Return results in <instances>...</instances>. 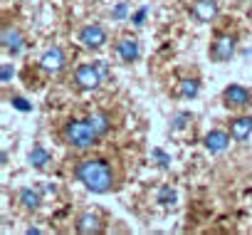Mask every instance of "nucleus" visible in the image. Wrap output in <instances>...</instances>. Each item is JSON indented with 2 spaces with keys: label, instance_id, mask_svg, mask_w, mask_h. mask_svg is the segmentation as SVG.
<instances>
[{
  "label": "nucleus",
  "instance_id": "obj_23",
  "mask_svg": "<svg viewBox=\"0 0 252 235\" xmlns=\"http://www.w3.org/2000/svg\"><path fill=\"white\" fill-rule=\"evenodd\" d=\"M144 18H146V8H141V10L134 15V25H141V23H144Z\"/></svg>",
  "mask_w": 252,
  "mask_h": 235
},
{
  "label": "nucleus",
  "instance_id": "obj_6",
  "mask_svg": "<svg viewBox=\"0 0 252 235\" xmlns=\"http://www.w3.org/2000/svg\"><path fill=\"white\" fill-rule=\"evenodd\" d=\"M64 65H67V55H64V50H62L60 45H52V47L45 50L42 57H40V69L47 72V74H57V72H62Z\"/></svg>",
  "mask_w": 252,
  "mask_h": 235
},
{
  "label": "nucleus",
  "instance_id": "obj_14",
  "mask_svg": "<svg viewBox=\"0 0 252 235\" xmlns=\"http://www.w3.org/2000/svg\"><path fill=\"white\" fill-rule=\"evenodd\" d=\"M87 122H89V127L94 129V134L101 139L106 132H109V127H111V119H109V114L106 111H92L89 116H87Z\"/></svg>",
  "mask_w": 252,
  "mask_h": 235
},
{
  "label": "nucleus",
  "instance_id": "obj_20",
  "mask_svg": "<svg viewBox=\"0 0 252 235\" xmlns=\"http://www.w3.org/2000/svg\"><path fill=\"white\" fill-rule=\"evenodd\" d=\"M126 13H129V5H126V3H116V8L111 10V20H121V18H126Z\"/></svg>",
  "mask_w": 252,
  "mask_h": 235
},
{
  "label": "nucleus",
  "instance_id": "obj_17",
  "mask_svg": "<svg viewBox=\"0 0 252 235\" xmlns=\"http://www.w3.org/2000/svg\"><path fill=\"white\" fill-rule=\"evenodd\" d=\"M28 161H30L35 168H45V166L50 164V154H47V149H45V146L35 144V146L30 149V154H28Z\"/></svg>",
  "mask_w": 252,
  "mask_h": 235
},
{
  "label": "nucleus",
  "instance_id": "obj_4",
  "mask_svg": "<svg viewBox=\"0 0 252 235\" xmlns=\"http://www.w3.org/2000/svg\"><path fill=\"white\" fill-rule=\"evenodd\" d=\"M101 82H104V77H101L96 62H84L74 69V84L79 92H94V89H99Z\"/></svg>",
  "mask_w": 252,
  "mask_h": 235
},
{
  "label": "nucleus",
  "instance_id": "obj_3",
  "mask_svg": "<svg viewBox=\"0 0 252 235\" xmlns=\"http://www.w3.org/2000/svg\"><path fill=\"white\" fill-rule=\"evenodd\" d=\"M235 47H237V37L230 33H218L208 47V55L213 62H230L235 57Z\"/></svg>",
  "mask_w": 252,
  "mask_h": 235
},
{
  "label": "nucleus",
  "instance_id": "obj_1",
  "mask_svg": "<svg viewBox=\"0 0 252 235\" xmlns=\"http://www.w3.org/2000/svg\"><path fill=\"white\" fill-rule=\"evenodd\" d=\"M74 176L92 193H109L114 188V168L104 159H82L74 166Z\"/></svg>",
  "mask_w": 252,
  "mask_h": 235
},
{
  "label": "nucleus",
  "instance_id": "obj_15",
  "mask_svg": "<svg viewBox=\"0 0 252 235\" xmlns=\"http://www.w3.org/2000/svg\"><path fill=\"white\" fill-rule=\"evenodd\" d=\"M198 92H200V82L195 77H183L178 82V97L181 99H193V97H198Z\"/></svg>",
  "mask_w": 252,
  "mask_h": 235
},
{
  "label": "nucleus",
  "instance_id": "obj_8",
  "mask_svg": "<svg viewBox=\"0 0 252 235\" xmlns=\"http://www.w3.org/2000/svg\"><path fill=\"white\" fill-rule=\"evenodd\" d=\"M0 42H3V50L13 57H18L25 47V37L20 33V28L15 25H3V33H0Z\"/></svg>",
  "mask_w": 252,
  "mask_h": 235
},
{
  "label": "nucleus",
  "instance_id": "obj_13",
  "mask_svg": "<svg viewBox=\"0 0 252 235\" xmlns=\"http://www.w3.org/2000/svg\"><path fill=\"white\" fill-rule=\"evenodd\" d=\"M250 134H252V116L242 114L230 122V136L235 141H245V139H250Z\"/></svg>",
  "mask_w": 252,
  "mask_h": 235
},
{
  "label": "nucleus",
  "instance_id": "obj_11",
  "mask_svg": "<svg viewBox=\"0 0 252 235\" xmlns=\"http://www.w3.org/2000/svg\"><path fill=\"white\" fill-rule=\"evenodd\" d=\"M74 230L82 233V235H96V233L104 230V225H101V218H99L96 213L84 210V213H79V218H77V223H74Z\"/></svg>",
  "mask_w": 252,
  "mask_h": 235
},
{
  "label": "nucleus",
  "instance_id": "obj_16",
  "mask_svg": "<svg viewBox=\"0 0 252 235\" xmlns=\"http://www.w3.org/2000/svg\"><path fill=\"white\" fill-rule=\"evenodd\" d=\"M18 203L25 208V210H37L40 205V193L35 188H20L18 191Z\"/></svg>",
  "mask_w": 252,
  "mask_h": 235
},
{
  "label": "nucleus",
  "instance_id": "obj_9",
  "mask_svg": "<svg viewBox=\"0 0 252 235\" xmlns=\"http://www.w3.org/2000/svg\"><path fill=\"white\" fill-rule=\"evenodd\" d=\"M114 50H116V55H119V60L121 62H126V65H131V62H136L139 57H141V47H139V40L136 37H119L116 40V45H114Z\"/></svg>",
  "mask_w": 252,
  "mask_h": 235
},
{
  "label": "nucleus",
  "instance_id": "obj_12",
  "mask_svg": "<svg viewBox=\"0 0 252 235\" xmlns=\"http://www.w3.org/2000/svg\"><path fill=\"white\" fill-rule=\"evenodd\" d=\"M230 134L227 132H220V129H213L203 136V146L210 151V154H222L227 146H230Z\"/></svg>",
  "mask_w": 252,
  "mask_h": 235
},
{
  "label": "nucleus",
  "instance_id": "obj_5",
  "mask_svg": "<svg viewBox=\"0 0 252 235\" xmlns=\"http://www.w3.org/2000/svg\"><path fill=\"white\" fill-rule=\"evenodd\" d=\"M220 99H222V104H225L227 109H245V106H250V101H252V89H247V87H242V84H227V87L222 89Z\"/></svg>",
  "mask_w": 252,
  "mask_h": 235
},
{
  "label": "nucleus",
  "instance_id": "obj_24",
  "mask_svg": "<svg viewBox=\"0 0 252 235\" xmlns=\"http://www.w3.org/2000/svg\"><path fill=\"white\" fill-rule=\"evenodd\" d=\"M96 67H99L101 77H106V62H101V60H99V62H96Z\"/></svg>",
  "mask_w": 252,
  "mask_h": 235
},
{
  "label": "nucleus",
  "instance_id": "obj_18",
  "mask_svg": "<svg viewBox=\"0 0 252 235\" xmlns=\"http://www.w3.org/2000/svg\"><path fill=\"white\" fill-rule=\"evenodd\" d=\"M156 201H158L163 208H173V205H176V201H178V196H176V191H173L171 186H163V188H158Z\"/></svg>",
  "mask_w": 252,
  "mask_h": 235
},
{
  "label": "nucleus",
  "instance_id": "obj_7",
  "mask_svg": "<svg viewBox=\"0 0 252 235\" xmlns=\"http://www.w3.org/2000/svg\"><path fill=\"white\" fill-rule=\"evenodd\" d=\"M79 42L87 50H101L106 45V30L99 23H89L79 30Z\"/></svg>",
  "mask_w": 252,
  "mask_h": 235
},
{
  "label": "nucleus",
  "instance_id": "obj_10",
  "mask_svg": "<svg viewBox=\"0 0 252 235\" xmlns=\"http://www.w3.org/2000/svg\"><path fill=\"white\" fill-rule=\"evenodd\" d=\"M190 13H193V18L198 23H213L218 18L220 8H218L215 0H193V3H190Z\"/></svg>",
  "mask_w": 252,
  "mask_h": 235
},
{
  "label": "nucleus",
  "instance_id": "obj_2",
  "mask_svg": "<svg viewBox=\"0 0 252 235\" xmlns=\"http://www.w3.org/2000/svg\"><path fill=\"white\" fill-rule=\"evenodd\" d=\"M62 139L74 149H89L99 141V136L94 134V129L89 127L87 119H69L62 127Z\"/></svg>",
  "mask_w": 252,
  "mask_h": 235
},
{
  "label": "nucleus",
  "instance_id": "obj_21",
  "mask_svg": "<svg viewBox=\"0 0 252 235\" xmlns=\"http://www.w3.org/2000/svg\"><path fill=\"white\" fill-rule=\"evenodd\" d=\"M13 74H15V69H13V65H3V74H0V79H3V84H8L10 79H13Z\"/></svg>",
  "mask_w": 252,
  "mask_h": 235
},
{
  "label": "nucleus",
  "instance_id": "obj_22",
  "mask_svg": "<svg viewBox=\"0 0 252 235\" xmlns=\"http://www.w3.org/2000/svg\"><path fill=\"white\" fill-rule=\"evenodd\" d=\"M13 106L20 109V111H30V104H28L23 97H13Z\"/></svg>",
  "mask_w": 252,
  "mask_h": 235
},
{
  "label": "nucleus",
  "instance_id": "obj_19",
  "mask_svg": "<svg viewBox=\"0 0 252 235\" xmlns=\"http://www.w3.org/2000/svg\"><path fill=\"white\" fill-rule=\"evenodd\" d=\"M151 159H154V161H158V166H161V168H168V166H171V156H168V154H163L161 149H154V151H151Z\"/></svg>",
  "mask_w": 252,
  "mask_h": 235
}]
</instances>
